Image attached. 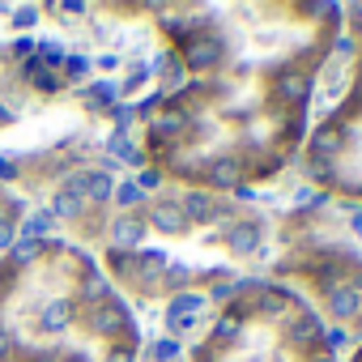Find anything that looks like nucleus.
I'll list each match as a JSON object with an SVG mask.
<instances>
[{
  "label": "nucleus",
  "mask_w": 362,
  "mask_h": 362,
  "mask_svg": "<svg viewBox=\"0 0 362 362\" xmlns=\"http://www.w3.org/2000/svg\"><path fill=\"white\" fill-rule=\"evenodd\" d=\"M184 86L153 94L136 128L162 184L256 197L294 170L315 115L320 73L341 39V5H149Z\"/></svg>",
  "instance_id": "obj_1"
},
{
  "label": "nucleus",
  "mask_w": 362,
  "mask_h": 362,
  "mask_svg": "<svg viewBox=\"0 0 362 362\" xmlns=\"http://www.w3.org/2000/svg\"><path fill=\"white\" fill-rule=\"evenodd\" d=\"M132 311H162L175 298L222 303L273 260V209L247 197L158 184L115 209L94 252Z\"/></svg>",
  "instance_id": "obj_2"
},
{
  "label": "nucleus",
  "mask_w": 362,
  "mask_h": 362,
  "mask_svg": "<svg viewBox=\"0 0 362 362\" xmlns=\"http://www.w3.org/2000/svg\"><path fill=\"white\" fill-rule=\"evenodd\" d=\"M0 362H145V324L64 235L0 252Z\"/></svg>",
  "instance_id": "obj_3"
},
{
  "label": "nucleus",
  "mask_w": 362,
  "mask_h": 362,
  "mask_svg": "<svg viewBox=\"0 0 362 362\" xmlns=\"http://www.w3.org/2000/svg\"><path fill=\"white\" fill-rule=\"evenodd\" d=\"M269 277L298 290L341 341H362V205L303 188L273 209Z\"/></svg>",
  "instance_id": "obj_4"
},
{
  "label": "nucleus",
  "mask_w": 362,
  "mask_h": 362,
  "mask_svg": "<svg viewBox=\"0 0 362 362\" xmlns=\"http://www.w3.org/2000/svg\"><path fill=\"white\" fill-rule=\"evenodd\" d=\"M184 362H341V337L290 286L247 277L188 337Z\"/></svg>",
  "instance_id": "obj_5"
},
{
  "label": "nucleus",
  "mask_w": 362,
  "mask_h": 362,
  "mask_svg": "<svg viewBox=\"0 0 362 362\" xmlns=\"http://www.w3.org/2000/svg\"><path fill=\"white\" fill-rule=\"evenodd\" d=\"M294 175L328 201L362 205V5H341V39L320 73Z\"/></svg>",
  "instance_id": "obj_6"
},
{
  "label": "nucleus",
  "mask_w": 362,
  "mask_h": 362,
  "mask_svg": "<svg viewBox=\"0 0 362 362\" xmlns=\"http://www.w3.org/2000/svg\"><path fill=\"white\" fill-rule=\"evenodd\" d=\"M341 362H362V341H354V349H349V354H345Z\"/></svg>",
  "instance_id": "obj_7"
},
{
  "label": "nucleus",
  "mask_w": 362,
  "mask_h": 362,
  "mask_svg": "<svg viewBox=\"0 0 362 362\" xmlns=\"http://www.w3.org/2000/svg\"><path fill=\"white\" fill-rule=\"evenodd\" d=\"M166 362H175V358H166Z\"/></svg>",
  "instance_id": "obj_8"
}]
</instances>
